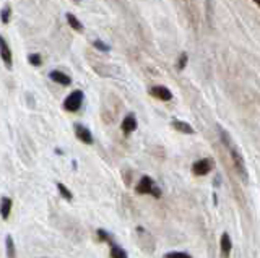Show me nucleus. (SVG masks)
<instances>
[{"label": "nucleus", "mask_w": 260, "mask_h": 258, "mask_svg": "<svg viewBox=\"0 0 260 258\" xmlns=\"http://www.w3.org/2000/svg\"><path fill=\"white\" fill-rule=\"evenodd\" d=\"M81 104H83V91L77 90V91H72L67 96V99L63 101V109L69 112H77L81 107Z\"/></svg>", "instance_id": "nucleus-3"}, {"label": "nucleus", "mask_w": 260, "mask_h": 258, "mask_svg": "<svg viewBox=\"0 0 260 258\" xmlns=\"http://www.w3.org/2000/svg\"><path fill=\"white\" fill-rule=\"evenodd\" d=\"M215 167V161L211 158H203V159H199L195 161L192 164V174L193 175H207L213 171Z\"/></svg>", "instance_id": "nucleus-4"}, {"label": "nucleus", "mask_w": 260, "mask_h": 258, "mask_svg": "<svg viewBox=\"0 0 260 258\" xmlns=\"http://www.w3.org/2000/svg\"><path fill=\"white\" fill-rule=\"evenodd\" d=\"M28 60H29L31 65H35V67H41V63H43V59H41L39 54H29Z\"/></svg>", "instance_id": "nucleus-20"}, {"label": "nucleus", "mask_w": 260, "mask_h": 258, "mask_svg": "<svg viewBox=\"0 0 260 258\" xmlns=\"http://www.w3.org/2000/svg\"><path fill=\"white\" fill-rule=\"evenodd\" d=\"M187 54L184 52V54H181V57H179V62H177V70L179 71H182L184 68H185V65H187Z\"/></svg>", "instance_id": "nucleus-22"}, {"label": "nucleus", "mask_w": 260, "mask_h": 258, "mask_svg": "<svg viewBox=\"0 0 260 258\" xmlns=\"http://www.w3.org/2000/svg\"><path fill=\"white\" fill-rule=\"evenodd\" d=\"M49 78L62 86H69L72 83V78L67 73H63V71H59V70H52L51 73H49Z\"/></svg>", "instance_id": "nucleus-10"}, {"label": "nucleus", "mask_w": 260, "mask_h": 258, "mask_svg": "<svg viewBox=\"0 0 260 258\" xmlns=\"http://www.w3.org/2000/svg\"><path fill=\"white\" fill-rule=\"evenodd\" d=\"M10 15H12L10 5H5L4 9H2V13H0V18H2V21L5 23V25H8V23H10Z\"/></svg>", "instance_id": "nucleus-18"}, {"label": "nucleus", "mask_w": 260, "mask_h": 258, "mask_svg": "<svg viewBox=\"0 0 260 258\" xmlns=\"http://www.w3.org/2000/svg\"><path fill=\"white\" fill-rule=\"evenodd\" d=\"M75 135L80 141H83L85 144H93V135L89 132V128H86L85 125L75 124Z\"/></svg>", "instance_id": "nucleus-7"}, {"label": "nucleus", "mask_w": 260, "mask_h": 258, "mask_svg": "<svg viewBox=\"0 0 260 258\" xmlns=\"http://www.w3.org/2000/svg\"><path fill=\"white\" fill-rule=\"evenodd\" d=\"M0 57H2L4 63H5V67L7 68H12V60H13V55H12V51H10V47H8L7 41H5V38L0 36Z\"/></svg>", "instance_id": "nucleus-5"}, {"label": "nucleus", "mask_w": 260, "mask_h": 258, "mask_svg": "<svg viewBox=\"0 0 260 258\" xmlns=\"http://www.w3.org/2000/svg\"><path fill=\"white\" fill-rule=\"evenodd\" d=\"M96 236H98V239H100L101 242H109V240H112L111 234L108 231H104V229H98L96 231Z\"/></svg>", "instance_id": "nucleus-19"}, {"label": "nucleus", "mask_w": 260, "mask_h": 258, "mask_svg": "<svg viewBox=\"0 0 260 258\" xmlns=\"http://www.w3.org/2000/svg\"><path fill=\"white\" fill-rule=\"evenodd\" d=\"M150 94L159 101H171L173 99V93H171L166 86H151Z\"/></svg>", "instance_id": "nucleus-8"}, {"label": "nucleus", "mask_w": 260, "mask_h": 258, "mask_svg": "<svg viewBox=\"0 0 260 258\" xmlns=\"http://www.w3.org/2000/svg\"><path fill=\"white\" fill-rule=\"evenodd\" d=\"M57 189H59V192H60V195H62V198H65V200H69V201H72L73 200V195H72V192L65 187L63 183H57Z\"/></svg>", "instance_id": "nucleus-16"}, {"label": "nucleus", "mask_w": 260, "mask_h": 258, "mask_svg": "<svg viewBox=\"0 0 260 258\" xmlns=\"http://www.w3.org/2000/svg\"><path fill=\"white\" fill-rule=\"evenodd\" d=\"M171 125H173L177 132H181V133H185V135H193L195 133V130L193 128L187 124V122H182V120H173L171 122Z\"/></svg>", "instance_id": "nucleus-11"}, {"label": "nucleus", "mask_w": 260, "mask_h": 258, "mask_svg": "<svg viewBox=\"0 0 260 258\" xmlns=\"http://www.w3.org/2000/svg\"><path fill=\"white\" fill-rule=\"evenodd\" d=\"M162 258H192V256L189 253H185V252H169Z\"/></svg>", "instance_id": "nucleus-21"}, {"label": "nucleus", "mask_w": 260, "mask_h": 258, "mask_svg": "<svg viewBox=\"0 0 260 258\" xmlns=\"http://www.w3.org/2000/svg\"><path fill=\"white\" fill-rule=\"evenodd\" d=\"M10 211H12V200L8 197H4L2 200H0V214H2L4 219H8Z\"/></svg>", "instance_id": "nucleus-13"}, {"label": "nucleus", "mask_w": 260, "mask_h": 258, "mask_svg": "<svg viewBox=\"0 0 260 258\" xmlns=\"http://www.w3.org/2000/svg\"><path fill=\"white\" fill-rule=\"evenodd\" d=\"M137 117L134 114H128L124 120H122V124H120V128H122V132H124V135H130L132 132L137 130Z\"/></svg>", "instance_id": "nucleus-9"}, {"label": "nucleus", "mask_w": 260, "mask_h": 258, "mask_svg": "<svg viewBox=\"0 0 260 258\" xmlns=\"http://www.w3.org/2000/svg\"><path fill=\"white\" fill-rule=\"evenodd\" d=\"M135 192L138 193V195H153L154 198H159L161 197V190L154 185L153 179L150 175H143L140 182L137 183L135 187Z\"/></svg>", "instance_id": "nucleus-2"}, {"label": "nucleus", "mask_w": 260, "mask_h": 258, "mask_svg": "<svg viewBox=\"0 0 260 258\" xmlns=\"http://www.w3.org/2000/svg\"><path fill=\"white\" fill-rule=\"evenodd\" d=\"M108 244L111 245V252H109V255H111V258H128V255H127V252L124 248H122L120 245H117V244H114L112 240H109Z\"/></svg>", "instance_id": "nucleus-12"}, {"label": "nucleus", "mask_w": 260, "mask_h": 258, "mask_svg": "<svg viewBox=\"0 0 260 258\" xmlns=\"http://www.w3.org/2000/svg\"><path fill=\"white\" fill-rule=\"evenodd\" d=\"M254 2H255L257 5H260V0H254Z\"/></svg>", "instance_id": "nucleus-24"}, {"label": "nucleus", "mask_w": 260, "mask_h": 258, "mask_svg": "<svg viewBox=\"0 0 260 258\" xmlns=\"http://www.w3.org/2000/svg\"><path fill=\"white\" fill-rule=\"evenodd\" d=\"M228 150H230V155H231V159H233V164H234V169L236 172H238L241 175V179L244 182L249 180V174H247V167H246V161H244L241 151L238 150V146H234V144L231 143L230 146H228Z\"/></svg>", "instance_id": "nucleus-1"}, {"label": "nucleus", "mask_w": 260, "mask_h": 258, "mask_svg": "<svg viewBox=\"0 0 260 258\" xmlns=\"http://www.w3.org/2000/svg\"><path fill=\"white\" fill-rule=\"evenodd\" d=\"M218 133H219V136H221V141H223V144L228 148L230 144L233 143V140H231V136L228 135V132L224 130V128H221V127H218Z\"/></svg>", "instance_id": "nucleus-17"}, {"label": "nucleus", "mask_w": 260, "mask_h": 258, "mask_svg": "<svg viewBox=\"0 0 260 258\" xmlns=\"http://www.w3.org/2000/svg\"><path fill=\"white\" fill-rule=\"evenodd\" d=\"M65 18H67V23H69V25H70L73 29H75V31H83V25H81L80 20H78L73 13H67V15H65Z\"/></svg>", "instance_id": "nucleus-14"}, {"label": "nucleus", "mask_w": 260, "mask_h": 258, "mask_svg": "<svg viewBox=\"0 0 260 258\" xmlns=\"http://www.w3.org/2000/svg\"><path fill=\"white\" fill-rule=\"evenodd\" d=\"M219 250H221V258H230L233 250V242L228 232H223L221 237H219Z\"/></svg>", "instance_id": "nucleus-6"}, {"label": "nucleus", "mask_w": 260, "mask_h": 258, "mask_svg": "<svg viewBox=\"0 0 260 258\" xmlns=\"http://www.w3.org/2000/svg\"><path fill=\"white\" fill-rule=\"evenodd\" d=\"M5 244H7V256L8 258H15L16 256V252H15V242H13L12 236H7Z\"/></svg>", "instance_id": "nucleus-15"}, {"label": "nucleus", "mask_w": 260, "mask_h": 258, "mask_svg": "<svg viewBox=\"0 0 260 258\" xmlns=\"http://www.w3.org/2000/svg\"><path fill=\"white\" fill-rule=\"evenodd\" d=\"M93 46L96 47L98 51H103V52H108V51L111 49V47H109L108 44H104L103 41H100V39H96V41L93 43Z\"/></svg>", "instance_id": "nucleus-23"}]
</instances>
